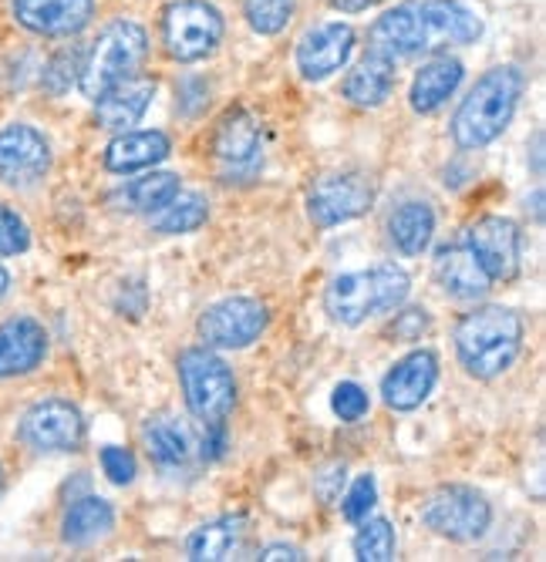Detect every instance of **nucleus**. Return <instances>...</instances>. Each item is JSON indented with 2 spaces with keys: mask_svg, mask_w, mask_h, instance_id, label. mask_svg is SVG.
Returning <instances> with one entry per match:
<instances>
[{
  "mask_svg": "<svg viewBox=\"0 0 546 562\" xmlns=\"http://www.w3.org/2000/svg\"><path fill=\"white\" fill-rule=\"evenodd\" d=\"M479 34V14L459 0H405L375 21L371 50L388 58H419L445 47L472 44Z\"/></svg>",
  "mask_w": 546,
  "mask_h": 562,
  "instance_id": "nucleus-1",
  "label": "nucleus"
},
{
  "mask_svg": "<svg viewBox=\"0 0 546 562\" xmlns=\"http://www.w3.org/2000/svg\"><path fill=\"white\" fill-rule=\"evenodd\" d=\"M520 98H523V75L513 65L486 71L453 115V142L463 151H479L492 145L510 128Z\"/></svg>",
  "mask_w": 546,
  "mask_h": 562,
  "instance_id": "nucleus-2",
  "label": "nucleus"
},
{
  "mask_svg": "<svg viewBox=\"0 0 546 562\" xmlns=\"http://www.w3.org/2000/svg\"><path fill=\"white\" fill-rule=\"evenodd\" d=\"M523 350V321L510 306H476L456 324V353L463 368L479 378L492 381L506 374Z\"/></svg>",
  "mask_w": 546,
  "mask_h": 562,
  "instance_id": "nucleus-3",
  "label": "nucleus"
},
{
  "mask_svg": "<svg viewBox=\"0 0 546 562\" xmlns=\"http://www.w3.org/2000/svg\"><path fill=\"white\" fill-rule=\"evenodd\" d=\"M409 290H412V280L402 267L378 263V267L341 273L337 280H331L324 293V311L341 327H361L365 321L402 306Z\"/></svg>",
  "mask_w": 546,
  "mask_h": 562,
  "instance_id": "nucleus-4",
  "label": "nucleus"
},
{
  "mask_svg": "<svg viewBox=\"0 0 546 562\" xmlns=\"http://www.w3.org/2000/svg\"><path fill=\"white\" fill-rule=\"evenodd\" d=\"M148 55V37L145 27L135 21H112L98 41L91 44L88 58L81 61V91L94 101L102 91H109L112 85L132 78L142 61Z\"/></svg>",
  "mask_w": 546,
  "mask_h": 562,
  "instance_id": "nucleus-5",
  "label": "nucleus"
},
{
  "mask_svg": "<svg viewBox=\"0 0 546 562\" xmlns=\"http://www.w3.org/2000/svg\"><path fill=\"white\" fill-rule=\"evenodd\" d=\"M179 384H182V397L192 418H200L207 425H220L233 412V401H236L233 371L210 347H189L179 353Z\"/></svg>",
  "mask_w": 546,
  "mask_h": 562,
  "instance_id": "nucleus-6",
  "label": "nucleus"
},
{
  "mask_svg": "<svg viewBox=\"0 0 546 562\" xmlns=\"http://www.w3.org/2000/svg\"><path fill=\"white\" fill-rule=\"evenodd\" d=\"M223 14L207 0H176L163 14V44L182 65L210 58L223 41Z\"/></svg>",
  "mask_w": 546,
  "mask_h": 562,
  "instance_id": "nucleus-7",
  "label": "nucleus"
},
{
  "mask_svg": "<svg viewBox=\"0 0 546 562\" xmlns=\"http://www.w3.org/2000/svg\"><path fill=\"white\" fill-rule=\"evenodd\" d=\"M422 522L442 539L476 542L486 536V529L492 522V508H489L486 495L469 485H445L425 502Z\"/></svg>",
  "mask_w": 546,
  "mask_h": 562,
  "instance_id": "nucleus-8",
  "label": "nucleus"
},
{
  "mask_svg": "<svg viewBox=\"0 0 546 562\" xmlns=\"http://www.w3.org/2000/svg\"><path fill=\"white\" fill-rule=\"evenodd\" d=\"M267 330V306L254 296H226L200 317V337L207 347L243 350Z\"/></svg>",
  "mask_w": 546,
  "mask_h": 562,
  "instance_id": "nucleus-9",
  "label": "nucleus"
},
{
  "mask_svg": "<svg viewBox=\"0 0 546 562\" xmlns=\"http://www.w3.org/2000/svg\"><path fill=\"white\" fill-rule=\"evenodd\" d=\"M18 435L34 451H75L85 438V418L71 401L47 397L27 407Z\"/></svg>",
  "mask_w": 546,
  "mask_h": 562,
  "instance_id": "nucleus-10",
  "label": "nucleus"
},
{
  "mask_svg": "<svg viewBox=\"0 0 546 562\" xmlns=\"http://www.w3.org/2000/svg\"><path fill=\"white\" fill-rule=\"evenodd\" d=\"M371 206H375V186L368 176H358V172L324 176L314 182V189L308 195V213L324 229L352 223V220L365 216Z\"/></svg>",
  "mask_w": 546,
  "mask_h": 562,
  "instance_id": "nucleus-11",
  "label": "nucleus"
},
{
  "mask_svg": "<svg viewBox=\"0 0 546 562\" xmlns=\"http://www.w3.org/2000/svg\"><path fill=\"white\" fill-rule=\"evenodd\" d=\"M466 246L472 257L486 270L489 280L510 283L520 273V252H523V236L520 226L506 216H482L466 229Z\"/></svg>",
  "mask_w": 546,
  "mask_h": 562,
  "instance_id": "nucleus-12",
  "label": "nucleus"
},
{
  "mask_svg": "<svg viewBox=\"0 0 546 562\" xmlns=\"http://www.w3.org/2000/svg\"><path fill=\"white\" fill-rule=\"evenodd\" d=\"M52 169V145L47 138L24 122L0 128V182L11 189L37 186Z\"/></svg>",
  "mask_w": 546,
  "mask_h": 562,
  "instance_id": "nucleus-13",
  "label": "nucleus"
},
{
  "mask_svg": "<svg viewBox=\"0 0 546 562\" xmlns=\"http://www.w3.org/2000/svg\"><path fill=\"white\" fill-rule=\"evenodd\" d=\"M352 50H355L352 24L327 21V24L311 27L301 37V44H297V68H301L308 81H324L347 65Z\"/></svg>",
  "mask_w": 546,
  "mask_h": 562,
  "instance_id": "nucleus-14",
  "label": "nucleus"
},
{
  "mask_svg": "<svg viewBox=\"0 0 546 562\" xmlns=\"http://www.w3.org/2000/svg\"><path fill=\"white\" fill-rule=\"evenodd\" d=\"M14 21L41 37H71L88 27L94 0H11Z\"/></svg>",
  "mask_w": 546,
  "mask_h": 562,
  "instance_id": "nucleus-15",
  "label": "nucleus"
},
{
  "mask_svg": "<svg viewBox=\"0 0 546 562\" xmlns=\"http://www.w3.org/2000/svg\"><path fill=\"white\" fill-rule=\"evenodd\" d=\"M438 381V357L432 350H412L381 381V397L391 412H415Z\"/></svg>",
  "mask_w": 546,
  "mask_h": 562,
  "instance_id": "nucleus-16",
  "label": "nucleus"
},
{
  "mask_svg": "<svg viewBox=\"0 0 546 562\" xmlns=\"http://www.w3.org/2000/svg\"><path fill=\"white\" fill-rule=\"evenodd\" d=\"M44 353L47 334L34 317H11L8 324H0V381L37 371Z\"/></svg>",
  "mask_w": 546,
  "mask_h": 562,
  "instance_id": "nucleus-17",
  "label": "nucleus"
},
{
  "mask_svg": "<svg viewBox=\"0 0 546 562\" xmlns=\"http://www.w3.org/2000/svg\"><path fill=\"white\" fill-rule=\"evenodd\" d=\"M153 98H156V81L132 75L94 98V119L102 128L125 132L135 122H142V115L153 105Z\"/></svg>",
  "mask_w": 546,
  "mask_h": 562,
  "instance_id": "nucleus-18",
  "label": "nucleus"
},
{
  "mask_svg": "<svg viewBox=\"0 0 546 562\" xmlns=\"http://www.w3.org/2000/svg\"><path fill=\"white\" fill-rule=\"evenodd\" d=\"M172 151V142L166 132L159 128H145V132H122L119 138L109 142L105 148V169L115 172V176H132V172H142V169H153L159 166L163 159H169Z\"/></svg>",
  "mask_w": 546,
  "mask_h": 562,
  "instance_id": "nucleus-19",
  "label": "nucleus"
},
{
  "mask_svg": "<svg viewBox=\"0 0 546 562\" xmlns=\"http://www.w3.org/2000/svg\"><path fill=\"white\" fill-rule=\"evenodd\" d=\"M435 280L456 300H479L489 293L492 283L469 246H442L435 252Z\"/></svg>",
  "mask_w": 546,
  "mask_h": 562,
  "instance_id": "nucleus-20",
  "label": "nucleus"
},
{
  "mask_svg": "<svg viewBox=\"0 0 546 562\" xmlns=\"http://www.w3.org/2000/svg\"><path fill=\"white\" fill-rule=\"evenodd\" d=\"M213 151L216 159L233 166V169H246L260 159V125L250 112H230L220 128H216V138H213Z\"/></svg>",
  "mask_w": 546,
  "mask_h": 562,
  "instance_id": "nucleus-21",
  "label": "nucleus"
},
{
  "mask_svg": "<svg viewBox=\"0 0 546 562\" xmlns=\"http://www.w3.org/2000/svg\"><path fill=\"white\" fill-rule=\"evenodd\" d=\"M394 91V58L368 50V58L358 61L344 78V98L358 109H378Z\"/></svg>",
  "mask_w": 546,
  "mask_h": 562,
  "instance_id": "nucleus-22",
  "label": "nucleus"
},
{
  "mask_svg": "<svg viewBox=\"0 0 546 562\" xmlns=\"http://www.w3.org/2000/svg\"><path fill=\"white\" fill-rule=\"evenodd\" d=\"M459 81H463V65H459L456 58H435V61H428V65L415 75V81H412V91H409L412 109H415L419 115L438 112V109L445 105V101H449V98L456 94Z\"/></svg>",
  "mask_w": 546,
  "mask_h": 562,
  "instance_id": "nucleus-23",
  "label": "nucleus"
},
{
  "mask_svg": "<svg viewBox=\"0 0 546 562\" xmlns=\"http://www.w3.org/2000/svg\"><path fill=\"white\" fill-rule=\"evenodd\" d=\"M115 526V508L98 498V495H85L75 505H68V513L62 519V539L68 546H91L98 539H105Z\"/></svg>",
  "mask_w": 546,
  "mask_h": 562,
  "instance_id": "nucleus-24",
  "label": "nucleus"
},
{
  "mask_svg": "<svg viewBox=\"0 0 546 562\" xmlns=\"http://www.w3.org/2000/svg\"><path fill=\"white\" fill-rule=\"evenodd\" d=\"M243 539H246V519L223 516V519H213L196 529L186 542V552L196 562H220V559H233L239 552Z\"/></svg>",
  "mask_w": 546,
  "mask_h": 562,
  "instance_id": "nucleus-25",
  "label": "nucleus"
},
{
  "mask_svg": "<svg viewBox=\"0 0 546 562\" xmlns=\"http://www.w3.org/2000/svg\"><path fill=\"white\" fill-rule=\"evenodd\" d=\"M435 233V213L428 202H405L402 210H394L388 220V236L391 246L402 252V257H419L428 249Z\"/></svg>",
  "mask_w": 546,
  "mask_h": 562,
  "instance_id": "nucleus-26",
  "label": "nucleus"
},
{
  "mask_svg": "<svg viewBox=\"0 0 546 562\" xmlns=\"http://www.w3.org/2000/svg\"><path fill=\"white\" fill-rule=\"evenodd\" d=\"M176 192H179V176H172V172H148L142 179H132L129 186H122L112 195V202H115L119 210H125V213L153 216L163 206H169V202L176 199Z\"/></svg>",
  "mask_w": 546,
  "mask_h": 562,
  "instance_id": "nucleus-27",
  "label": "nucleus"
},
{
  "mask_svg": "<svg viewBox=\"0 0 546 562\" xmlns=\"http://www.w3.org/2000/svg\"><path fill=\"white\" fill-rule=\"evenodd\" d=\"M145 448L153 454V462H159L163 469H176L182 465L189 451H192V435L189 428L172 418V415H159V418H148L145 425Z\"/></svg>",
  "mask_w": 546,
  "mask_h": 562,
  "instance_id": "nucleus-28",
  "label": "nucleus"
},
{
  "mask_svg": "<svg viewBox=\"0 0 546 562\" xmlns=\"http://www.w3.org/2000/svg\"><path fill=\"white\" fill-rule=\"evenodd\" d=\"M210 216V202L200 192H176V199L169 206H163L159 213H153V226L163 236H179V233H192L200 229Z\"/></svg>",
  "mask_w": 546,
  "mask_h": 562,
  "instance_id": "nucleus-29",
  "label": "nucleus"
},
{
  "mask_svg": "<svg viewBox=\"0 0 546 562\" xmlns=\"http://www.w3.org/2000/svg\"><path fill=\"white\" fill-rule=\"evenodd\" d=\"M394 529L388 519H361V529L355 536V559L361 562H388L394 559Z\"/></svg>",
  "mask_w": 546,
  "mask_h": 562,
  "instance_id": "nucleus-30",
  "label": "nucleus"
},
{
  "mask_svg": "<svg viewBox=\"0 0 546 562\" xmlns=\"http://www.w3.org/2000/svg\"><path fill=\"white\" fill-rule=\"evenodd\" d=\"M293 14V0H246V21L257 34H280Z\"/></svg>",
  "mask_w": 546,
  "mask_h": 562,
  "instance_id": "nucleus-31",
  "label": "nucleus"
},
{
  "mask_svg": "<svg viewBox=\"0 0 546 562\" xmlns=\"http://www.w3.org/2000/svg\"><path fill=\"white\" fill-rule=\"evenodd\" d=\"M78 78H81V55L71 47V50H62V55L52 58V65H47V71H44V88L52 94H65Z\"/></svg>",
  "mask_w": 546,
  "mask_h": 562,
  "instance_id": "nucleus-32",
  "label": "nucleus"
},
{
  "mask_svg": "<svg viewBox=\"0 0 546 562\" xmlns=\"http://www.w3.org/2000/svg\"><path fill=\"white\" fill-rule=\"evenodd\" d=\"M331 407L341 422H361L368 415V394L355 381H341L331 394Z\"/></svg>",
  "mask_w": 546,
  "mask_h": 562,
  "instance_id": "nucleus-33",
  "label": "nucleus"
},
{
  "mask_svg": "<svg viewBox=\"0 0 546 562\" xmlns=\"http://www.w3.org/2000/svg\"><path fill=\"white\" fill-rule=\"evenodd\" d=\"M375 502H378V485H375L371 475H361L352 488H347V495L341 502V513H344L347 522H361V519H368Z\"/></svg>",
  "mask_w": 546,
  "mask_h": 562,
  "instance_id": "nucleus-34",
  "label": "nucleus"
},
{
  "mask_svg": "<svg viewBox=\"0 0 546 562\" xmlns=\"http://www.w3.org/2000/svg\"><path fill=\"white\" fill-rule=\"evenodd\" d=\"M27 246H31L27 223L14 210L0 206V257H18V252H27Z\"/></svg>",
  "mask_w": 546,
  "mask_h": 562,
  "instance_id": "nucleus-35",
  "label": "nucleus"
},
{
  "mask_svg": "<svg viewBox=\"0 0 546 562\" xmlns=\"http://www.w3.org/2000/svg\"><path fill=\"white\" fill-rule=\"evenodd\" d=\"M102 469L115 485H129L135 479V458H132V451L109 445V448H102Z\"/></svg>",
  "mask_w": 546,
  "mask_h": 562,
  "instance_id": "nucleus-36",
  "label": "nucleus"
},
{
  "mask_svg": "<svg viewBox=\"0 0 546 562\" xmlns=\"http://www.w3.org/2000/svg\"><path fill=\"white\" fill-rule=\"evenodd\" d=\"M428 330V314L425 311H405V314H399L394 317V324H391V334L399 337V340H419L422 334Z\"/></svg>",
  "mask_w": 546,
  "mask_h": 562,
  "instance_id": "nucleus-37",
  "label": "nucleus"
},
{
  "mask_svg": "<svg viewBox=\"0 0 546 562\" xmlns=\"http://www.w3.org/2000/svg\"><path fill=\"white\" fill-rule=\"evenodd\" d=\"M260 559H267V562H277V559H290V562H304L308 555H304V549H297V546H267Z\"/></svg>",
  "mask_w": 546,
  "mask_h": 562,
  "instance_id": "nucleus-38",
  "label": "nucleus"
},
{
  "mask_svg": "<svg viewBox=\"0 0 546 562\" xmlns=\"http://www.w3.org/2000/svg\"><path fill=\"white\" fill-rule=\"evenodd\" d=\"M331 4H334L337 11H344V14H361V11L381 4V0H331Z\"/></svg>",
  "mask_w": 546,
  "mask_h": 562,
  "instance_id": "nucleus-39",
  "label": "nucleus"
},
{
  "mask_svg": "<svg viewBox=\"0 0 546 562\" xmlns=\"http://www.w3.org/2000/svg\"><path fill=\"white\" fill-rule=\"evenodd\" d=\"M341 485H344V469H331L327 472V485H317V488H321L324 502H334V495H337Z\"/></svg>",
  "mask_w": 546,
  "mask_h": 562,
  "instance_id": "nucleus-40",
  "label": "nucleus"
},
{
  "mask_svg": "<svg viewBox=\"0 0 546 562\" xmlns=\"http://www.w3.org/2000/svg\"><path fill=\"white\" fill-rule=\"evenodd\" d=\"M8 293H11V273H8V267H0V300Z\"/></svg>",
  "mask_w": 546,
  "mask_h": 562,
  "instance_id": "nucleus-41",
  "label": "nucleus"
},
{
  "mask_svg": "<svg viewBox=\"0 0 546 562\" xmlns=\"http://www.w3.org/2000/svg\"><path fill=\"white\" fill-rule=\"evenodd\" d=\"M0 492H4V465H0Z\"/></svg>",
  "mask_w": 546,
  "mask_h": 562,
  "instance_id": "nucleus-42",
  "label": "nucleus"
}]
</instances>
